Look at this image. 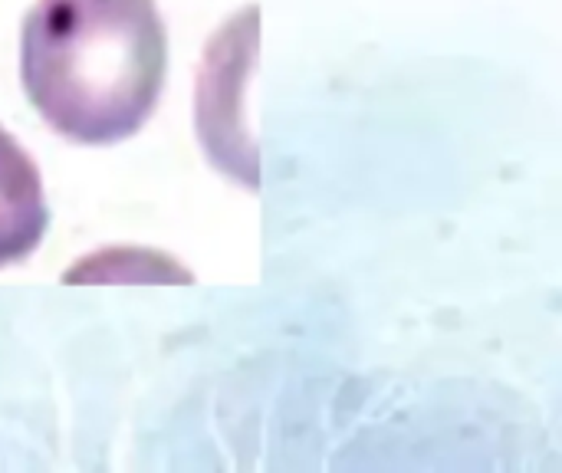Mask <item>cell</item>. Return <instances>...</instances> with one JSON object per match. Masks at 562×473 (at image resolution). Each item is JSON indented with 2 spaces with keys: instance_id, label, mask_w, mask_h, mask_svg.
<instances>
[{
  "instance_id": "obj_2",
  "label": "cell",
  "mask_w": 562,
  "mask_h": 473,
  "mask_svg": "<svg viewBox=\"0 0 562 473\" xmlns=\"http://www.w3.org/2000/svg\"><path fill=\"white\" fill-rule=\"evenodd\" d=\"M50 224L43 178L10 132L0 129V270L40 247Z\"/></svg>"
},
{
  "instance_id": "obj_1",
  "label": "cell",
  "mask_w": 562,
  "mask_h": 473,
  "mask_svg": "<svg viewBox=\"0 0 562 473\" xmlns=\"http://www.w3.org/2000/svg\"><path fill=\"white\" fill-rule=\"evenodd\" d=\"M168 73L155 0H36L20 30L26 99L56 135L115 145L152 119Z\"/></svg>"
}]
</instances>
